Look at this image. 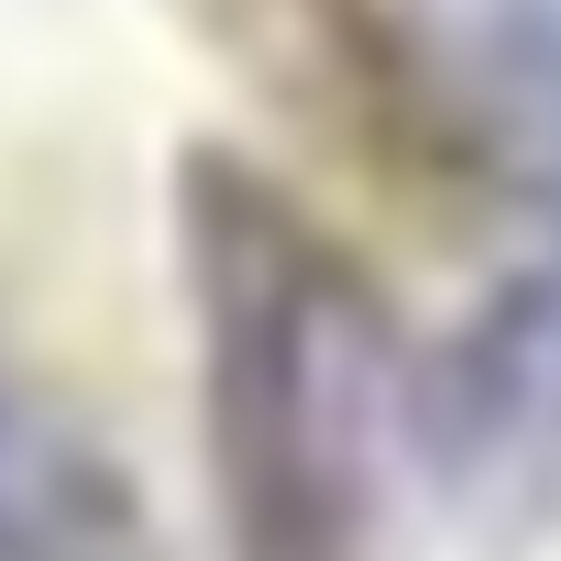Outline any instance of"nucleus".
<instances>
[{"label":"nucleus","mask_w":561,"mask_h":561,"mask_svg":"<svg viewBox=\"0 0 561 561\" xmlns=\"http://www.w3.org/2000/svg\"><path fill=\"white\" fill-rule=\"evenodd\" d=\"M165 220L220 561H375L408 353L364 253L242 144H187Z\"/></svg>","instance_id":"obj_1"},{"label":"nucleus","mask_w":561,"mask_h":561,"mask_svg":"<svg viewBox=\"0 0 561 561\" xmlns=\"http://www.w3.org/2000/svg\"><path fill=\"white\" fill-rule=\"evenodd\" d=\"M408 440L473 506L561 495V231H539L408 364Z\"/></svg>","instance_id":"obj_2"},{"label":"nucleus","mask_w":561,"mask_h":561,"mask_svg":"<svg viewBox=\"0 0 561 561\" xmlns=\"http://www.w3.org/2000/svg\"><path fill=\"white\" fill-rule=\"evenodd\" d=\"M0 561H165L133 462L0 342Z\"/></svg>","instance_id":"obj_3"},{"label":"nucleus","mask_w":561,"mask_h":561,"mask_svg":"<svg viewBox=\"0 0 561 561\" xmlns=\"http://www.w3.org/2000/svg\"><path fill=\"white\" fill-rule=\"evenodd\" d=\"M462 122L473 176L561 231V0H495L462 34Z\"/></svg>","instance_id":"obj_4"}]
</instances>
